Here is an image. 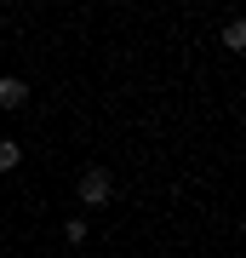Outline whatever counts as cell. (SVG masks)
Returning <instances> with one entry per match:
<instances>
[{
	"instance_id": "4",
	"label": "cell",
	"mask_w": 246,
	"mask_h": 258,
	"mask_svg": "<svg viewBox=\"0 0 246 258\" xmlns=\"http://www.w3.org/2000/svg\"><path fill=\"white\" fill-rule=\"evenodd\" d=\"M223 46L229 52H246V18H229L223 23Z\"/></svg>"
},
{
	"instance_id": "2",
	"label": "cell",
	"mask_w": 246,
	"mask_h": 258,
	"mask_svg": "<svg viewBox=\"0 0 246 258\" xmlns=\"http://www.w3.org/2000/svg\"><path fill=\"white\" fill-rule=\"evenodd\" d=\"M29 103V81H18V75H0V109H23Z\"/></svg>"
},
{
	"instance_id": "3",
	"label": "cell",
	"mask_w": 246,
	"mask_h": 258,
	"mask_svg": "<svg viewBox=\"0 0 246 258\" xmlns=\"http://www.w3.org/2000/svg\"><path fill=\"white\" fill-rule=\"evenodd\" d=\"M23 166V144L18 138H0V172H18Z\"/></svg>"
},
{
	"instance_id": "1",
	"label": "cell",
	"mask_w": 246,
	"mask_h": 258,
	"mask_svg": "<svg viewBox=\"0 0 246 258\" xmlns=\"http://www.w3.org/2000/svg\"><path fill=\"white\" fill-rule=\"evenodd\" d=\"M74 195H80V207H109L115 178L103 172V166H86V172H80V184H74Z\"/></svg>"
},
{
	"instance_id": "5",
	"label": "cell",
	"mask_w": 246,
	"mask_h": 258,
	"mask_svg": "<svg viewBox=\"0 0 246 258\" xmlns=\"http://www.w3.org/2000/svg\"><path fill=\"white\" fill-rule=\"evenodd\" d=\"M86 230H92L86 218H69V224H63V241H69V247H80V241H86Z\"/></svg>"
}]
</instances>
